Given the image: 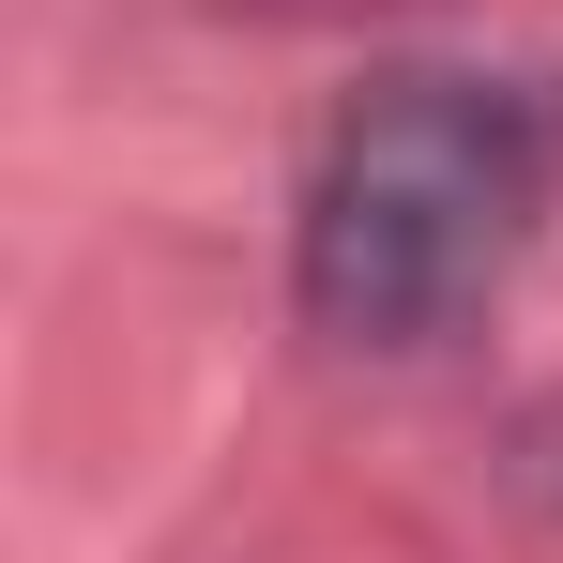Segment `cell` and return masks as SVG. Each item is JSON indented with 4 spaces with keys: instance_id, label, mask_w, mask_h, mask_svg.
<instances>
[{
    "instance_id": "1",
    "label": "cell",
    "mask_w": 563,
    "mask_h": 563,
    "mask_svg": "<svg viewBox=\"0 0 563 563\" xmlns=\"http://www.w3.org/2000/svg\"><path fill=\"white\" fill-rule=\"evenodd\" d=\"M563 213L549 62H366L289 168V320L335 366H442Z\"/></svg>"
},
{
    "instance_id": "2",
    "label": "cell",
    "mask_w": 563,
    "mask_h": 563,
    "mask_svg": "<svg viewBox=\"0 0 563 563\" xmlns=\"http://www.w3.org/2000/svg\"><path fill=\"white\" fill-rule=\"evenodd\" d=\"M244 15H305V31H351V15H411V0H244Z\"/></svg>"
}]
</instances>
